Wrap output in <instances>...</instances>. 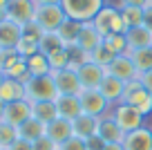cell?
<instances>
[{"label": "cell", "instance_id": "obj_41", "mask_svg": "<svg viewBox=\"0 0 152 150\" xmlns=\"http://www.w3.org/2000/svg\"><path fill=\"white\" fill-rule=\"evenodd\" d=\"M121 5H130V7H141V9H145V7L150 5V0H121L119 7Z\"/></svg>", "mask_w": 152, "mask_h": 150}, {"label": "cell", "instance_id": "obj_13", "mask_svg": "<svg viewBox=\"0 0 152 150\" xmlns=\"http://www.w3.org/2000/svg\"><path fill=\"white\" fill-rule=\"evenodd\" d=\"M125 150H152V128L141 126L137 130L128 132L123 139Z\"/></svg>", "mask_w": 152, "mask_h": 150}, {"label": "cell", "instance_id": "obj_8", "mask_svg": "<svg viewBox=\"0 0 152 150\" xmlns=\"http://www.w3.org/2000/svg\"><path fill=\"white\" fill-rule=\"evenodd\" d=\"M105 72H107L110 76H116V79H121L123 83H130V81H137L139 76V70L137 65H134V61L130 58V54H119V56L114 58L112 63H110L107 67H105Z\"/></svg>", "mask_w": 152, "mask_h": 150}, {"label": "cell", "instance_id": "obj_1", "mask_svg": "<svg viewBox=\"0 0 152 150\" xmlns=\"http://www.w3.org/2000/svg\"><path fill=\"white\" fill-rule=\"evenodd\" d=\"M61 7L69 20L92 23L96 14L105 7V0H61Z\"/></svg>", "mask_w": 152, "mask_h": 150}, {"label": "cell", "instance_id": "obj_39", "mask_svg": "<svg viewBox=\"0 0 152 150\" xmlns=\"http://www.w3.org/2000/svg\"><path fill=\"white\" fill-rule=\"evenodd\" d=\"M139 81H141V85L148 90V92L152 94V70H148V72H143L141 76H139Z\"/></svg>", "mask_w": 152, "mask_h": 150}, {"label": "cell", "instance_id": "obj_38", "mask_svg": "<svg viewBox=\"0 0 152 150\" xmlns=\"http://www.w3.org/2000/svg\"><path fill=\"white\" fill-rule=\"evenodd\" d=\"M103 148H105V141L101 139L99 135H94V137L87 139V150H103Z\"/></svg>", "mask_w": 152, "mask_h": 150}, {"label": "cell", "instance_id": "obj_34", "mask_svg": "<svg viewBox=\"0 0 152 150\" xmlns=\"http://www.w3.org/2000/svg\"><path fill=\"white\" fill-rule=\"evenodd\" d=\"M20 58H23V56H20L16 49H2V54H0V72H2V74L9 72Z\"/></svg>", "mask_w": 152, "mask_h": 150}, {"label": "cell", "instance_id": "obj_29", "mask_svg": "<svg viewBox=\"0 0 152 150\" xmlns=\"http://www.w3.org/2000/svg\"><path fill=\"white\" fill-rule=\"evenodd\" d=\"M130 58L134 61V65H137L139 74H143V72L152 70V47H143V49H132V52H128Z\"/></svg>", "mask_w": 152, "mask_h": 150}, {"label": "cell", "instance_id": "obj_15", "mask_svg": "<svg viewBox=\"0 0 152 150\" xmlns=\"http://www.w3.org/2000/svg\"><path fill=\"white\" fill-rule=\"evenodd\" d=\"M101 43H103V36H101L99 29L94 27V23H81V32H78V40H76V45L81 47L83 52L92 54Z\"/></svg>", "mask_w": 152, "mask_h": 150}, {"label": "cell", "instance_id": "obj_4", "mask_svg": "<svg viewBox=\"0 0 152 150\" xmlns=\"http://www.w3.org/2000/svg\"><path fill=\"white\" fill-rule=\"evenodd\" d=\"M123 103H130L132 108H137L141 112V117H150L152 114V94L141 85V81H130L125 83V94H123Z\"/></svg>", "mask_w": 152, "mask_h": 150}, {"label": "cell", "instance_id": "obj_35", "mask_svg": "<svg viewBox=\"0 0 152 150\" xmlns=\"http://www.w3.org/2000/svg\"><path fill=\"white\" fill-rule=\"evenodd\" d=\"M49 58V65H52V72L54 70H65L67 65H69V56H67V49H61V52L52 54Z\"/></svg>", "mask_w": 152, "mask_h": 150}, {"label": "cell", "instance_id": "obj_25", "mask_svg": "<svg viewBox=\"0 0 152 150\" xmlns=\"http://www.w3.org/2000/svg\"><path fill=\"white\" fill-rule=\"evenodd\" d=\"M61 49H67V45L63 43V38L58 36V32H45L43 38H40V52L45 56H52V54L61 52Z\"/></svg>", "mask_w": 152, "mask_h": 150}, {"label": "cell", "instance_id": "obj_5", "mask_svg": "<svg viewBox=\"0 0 152 150\" xmlns=\"http://www.w3.org/2000/svg\"><path fill=\"white\" fill-rule=\"evenodd\" d=\"M78 101H81L83 114H90V117H96V119L107 117L110 110H112V103H110L99 90H83V92L78 94Z\"/></svg>", "mask_w": 152, "mask_h": 150}, {"label": "cell", "instance_id": "obj_43", "mask_svg": "<svg viewBox=\"0 0 152 150\" xmlns=\"http://www.w3.org/2000/svg\"><path fill=\"white\" fill-rule=\"evenodd\" d=\"M36 7H43V5H61V0H34Z\"/></svg>", "mask_w": 152, "mask_h": 150}, {"label": "cell", "instance_id": "obj_42", "mask_svg": "<svg viewBox=\"0 0 152 150\" xmlns=\"http://www.w3.org/2000/svg\"><path fill=\"white\" fill-rule=\"evenodd\" d=\"M143 25H145V27L152 32V5L145 7V20H143Z\"/></svg>", "mask_w": 152, "mask_h": 150}, {"label": "cell", "instance_id": "obj_44", "mask_svg": "<svg viewBox=\"0 0 152 150\" xmlns=\"http://www.w3.org/2000/svg\"><path fill=\"white\" fill-rule=\"evenodd\" d=\"M103 150H125V148H123V143H105Z\"/></svg>", "mask_w": 152, "mask_h": 150}, {"label": "cell", "instance_id": "obj_17", "mask_svg": "<svg viewBox=\"0 0 152 150\" xmlns=\"http://www.w3.org/2000/svg\"><path fill=\"white\" fill-rule=\"evenodd\" d=\"M45 135L54 141L56 146L65 143L69 137H74V130H72V121L69 119H63V117H56L54 121L47 123V132Z\"/></svg>", "mask_w": 152, "mask_h": 150}, {"label": "cell", "instance_id": "obj_33", "mask_svg": "<svg viewBox=\"0 0 152 150\" xmlns=\"http://www.w3.org/2000/svg\"><path fill=\"white\" fill-rule=\"evenodd\" d=\"M103 43L112 49L114 54H125L128 52V40H125V34H110L103 38Z\"/></svg>", "mask_w": 152, "mask_h": 150}, {"label": "cell", "instance_id": "obj_45", "mask_svg": "<svg viewBox=\"0 0 152 150\" xmlns=\"http://www.w3.org/2000/svg\"><path fill=\"white\" fill-rule=\"evenodd\" d=\"M5 105H7V103L2 101V99H0V119H2V112H5Z\"/></svg>", "mask_w": 152, "mask_h": 150}, {"label": "cell", "instance_id": "obj_20", "mask_svg": "<svg viewBox=\"0 0 152 150\" xmlns=\"http://www.w3.org/2000/svg\"><path fill=\"white\" fill-rule=\"evenodd\" d=\"M99 137L105 141V143H123L125 132L121 130V128L116 126V121L107 114V117H103L99 121Z\"/></svg>", "mask_w": 152, "mask_h": 150}, {"label": "cell", "instance_id": "obj_3", "mask_svg": "<svg viewBox=\"0 0 152 150\" xmlns=\"http://www.w3.org/2000/svg\"><path fill=\"white\" fill-rule=\"evenodd\" d=\"M94 27L99 29L101 36H110V34H128V25L123 23V16H121L119 7L105 5L103 9L96 14V18L92 20Z\"/></svg>", "mask_w": 152, "mask_h": 150}, {"label": "cell", "instance_id": "obj_40", "mask_svg": "<svg viewBox=\"0 0 152 150\" xmlns=\"http://www.w3.org/2000/svg\"><path fill=\"white\" fill-rule=\"evenodd\" d=\"M9 150H34V143H31V141H27V139H16L14 146H11Z\"/></svg>", "mask_w": 152, "mask_h": 150}, {"label": "cell", "instance_id": "obj_26", "mask_svg": "<svg viewBox=\"0 0 152 150\" xmlns=\"http://www.w3.org/2000/svg\"><path fill=\"white\" fill-rule=\"evenodd\" d=\"M27 67H29V76H45L52 74V65H49V58L43 52L34 54L27 58Z\"/></svg>", "mask_w": 152, "mask_h": 150}, {"label": "cell", "instance_id": "obj_37", "mask_svg": "<svg viewBox=\"0 0 152 150\" xmlns=\"http://www.w3.org/2000/svg\"><path fill=\"white\" fill-rule=\"evenodd\" d=\"M56 148H58V146L54 143V141L49 139L47 135H45V137H40V139H36V141H34V150H56Z\"/></svg>", "mask_w": 152, "mask_h": 150}, {"label": "cell", "instance_id": "obj_16", "mask_svg": "<svg viewBox=\"0 0 152 150\" xmlns=\"http://www.w3.org/2000/svg\"><path fill=\"white\" fill-rule=\"evenodd\" d=\"M99 92L103 94L105 99H107L112 105H116V103H121L123 101V94H125V83L121 79H116V76H110V74H105V79H103V83L99 85Z\"/></svg>", "mask_w": 152, "mask_h": 150}, {"label": "cell", "instance_id": "obj_36", "mask_svg": "<svg viewBox=\"0 0 152 150\" xmlns=\"http://www.w3.org/2000/svg\"><path fill=\"white\" fill-rule=\"evenodd\" d=\"M61 150H87V141L85 139H78V137H69L65 143L58 146Z\"/></svg>", "mask_w": 152, "mask_h": 150}, {"label": "cell", "instance_id": "obj_48", "mask_svg": "<svg viewBox=\"0 0 152 150\" xmlns=\"http://www.w3.org/2000/svg\"><path fill=\"white\" fill-rule=\"evenodd\" d=\"M0 54H2V49H0Z\"/></svg>", "mask_w": 152, "mask_h": 150}, {"label": "cell", "instance_id": "obj_24", "mask_svg": "<svg viewBox=\"0 0 152 150\" xmlns=\"http://www.w3.org/2000/svg\"><path fill=\"white\" fill-rule=\"evenodd\" d=\"M31 117L38 119L43 123H49L58 117L56 110V101H38V103H31Z\"/></svg>", "mask_w": 152, "mask_h": 150}, {"label": "cell", "instance_id": "obj_9", "mask_svg": "<svg viewBox=\"0 0 152 150\" xmlns=\"http://www.w3.org/2000/svg\"><path fill=\"white\" fill-rule=\"evenodd\" d=\"M36 2L34 0H11L9 7H7V18L14 20V23H18L20 27H25V25L34 23V18H36Z\"/></svg>", "mask_w": 152, "mask_h": 150}, {"label": "cell", "instance_id": "obj_19", "mask_svg": "<svg viewBox=\"0 0 152 150\" xmlns=\"http://www.w3.org/2000/svg\"><path fill=\"white\" fill-rule=\"evenodd\" d=\"M99 121L101 119L96 117H90V114H81V117H76L72 121V130H74V137L78 139H90V137L99 135Z\"/></svg>", "mask_w": 152, "mask_h": 150}, {"label": "cell", "instance_id": "obj_11", "mask_svg": "<svg viewBox=\"0 0 152 150\" xmlns=\"http://www.w3.org/2000/svg\"><path fill=\"white\" fill-rule=\"evenodd\" d=\"M29 117H31V101H29V99H23V101L7 103L0 121H5V123H9V126H16V128H18L20 123H25Z\"/></svg>", "mask_w": 152, "mask_h": 150}, {"label": "cell", "instance_id": "obj_46", "mask_svg": "<svg viewBox=\"0 0 152 150\" xmlns=\"http://www.w3.org/2000/svg\"><path fill=\"white\" fill-rule=\"evenodd\" d=\"M2 81H5V74H2V72H0V85H2Z\"/></svg>", "mask_w": 152, "mask_h": 150}, {"label": "cell", "instance_id": "obj_12", "mask_svg": "<svg viewBox=\"0 0 152 150\" xmlns=\"http://www.w3.org/2000/svg\"><path fill=\"white\" fill-rule=\"evenodd\" d=\"M76 74H78V81H81L83 90H99V85L103 83V79H105L107 72H105V67L87 61L85 65H81L76 70Z\"/></svg>", "mask_w": 152, "mask_h": 150}, {"label": "cell", "instance_id": "obj_30", "mask_svg": "<svg viewBox=\"0 0 152 150\" xmlns=\"http://www.w3.org/2000/svg\"><path fill=\"white\" fill-rule=\"evenodd\" d=\"M116 56H119V54H114L112 49L105 45V43H101V45L96 47L94 52L90 54V61H92V63H96V65H101V67H107Z\"/></svg>", "mask_w": 152, "mask_h": 150}, {"label": "cell", "instance_id": "obj_10", "mask_svg": "<svg viewBox=\"0 0 152 150\" xmlns=\"http://www.w3.org/2000/svg\"><path fill=\"white\" fill-rule=\"evenodd\" d=\"M54 81H56V88H58V94H72V96H78L83 92V85L78 81V74L69 67L65 70H54L52 72Z\"/></svg>", "mask_w": 152, "mask_h": 150}, {"label": "cell", "instance_id": "obj_28", "mask_svg": "<svg viewBox=\"0 0 152 150\" xmlns=\"http://www.w3.org/2000/svg\"><path fill=\"white\" fill-rule=\"evenodd\" d=\"M58 36L63 38V43H65L67 47L76 45V40H78V32H81V23H76V20H69L67 18L65 23L61 25V27L56 29Z\"/></svg>", "mask_w": 152, "mask_h": 150}, {"label": "cell", "instance_id": "obj_27", "mask_svg": "<svg viewBox=\"0 0 152 150\" xmlns=\"http://www.w3.org/2000/svg\"><path fill=\"white\" fill-rule=\"evenodd\" d=\"M121 16H123V23L128 25V29L132 27H141L143 20H145V9L141 7H130V5H121L119 7Z\"/></svg>", "mask_w": 152, "mask_h": 150}, {"label": "cell", "instance_id": "obj_50", "mask_svg": "<svg viewBox=\"0 0 152 150\" xmlns=\"http://www.w3.org/2000/svg\"><path fill=\"white\" fill-rule=\"evenodd\" d=\"M56 150H61V148H56Z\"/></svg>", "mask_w": 152, "mask_h": 150}, {"label": "cell", "instance_id": "obj_18", "mask_svg": "<svg viewBox=\"0 0 152 150\" xmlns=\"http://www.w3.org/2000/svg\"><path fill=\"white\" fill-rule=\"evenodd\" d=\"M56 110H58V117L69 119V121H74L76 117H81V114H83V108H81L78 96H72V94H58Z\"/></svg>", "mask_w": 152, "mask_h": 150}, {"label": "cell", "instance_id": "obj_32", "mask_svg": "<svg viewBox=\"0 0 152 150\" xmlns=\"http://www.w3.org/2000/svg\"><path fill=\"white\" fill-rule=\"evenodd\" d=\"M16 139H20L18 137V128L9 126V123H5V121H0V148H11Z\"/></svg>", "mask_w": 152, "mask_h": 150}, {"label": "cell", "instance_id": "obj_22", "mask_svg": "<svg viewBox=\"0 0 152 150\" xmlns=\"http://www.w3.org/2000/svg\"><path fill=\"white\" fill-rule=\"evenodd\" d=\"M125 40H128V52H132V49H143V47H152V32L145 25L132 27L125 34Z\"/></svg>", "mask_w": 152, "mask_h": 150}, {"label": "cell", "instance_id": "obj_2", "mask_svg": "<svg viewBox=\"0 0 152 150\" xmlns=\"http://www.w3.org/2000/svg\"><path fill=\"white\" fill-rule=\"evenodd\" d=\"M25 92H27V99L31 103H38V101H56L58 99V88H56V81H54L52 74L29 76L25 81Z\"/></svg>", "mask_w": 152, "mask_h": 150}, {"label": "cell", "instance_id": "obj_23", "mask_svg": "<svg viewBox=\"0 0 152 150\" xmlns=\"http://www.w3.org/2000/svg\"><path fill=\"white\" fill-rule=\"evenodd\" d=\"M45 132H47V123L38 121V119H34V117H29L25 123L18 126V137L20 139L31 141V143L36 139H40V137H45Z\"/></svg>", "mask_w": 152, "mask_h": 150}, {"label": "cell", "instance_id": "obj_14", "mask_svg": "<svg viewBox=\"0 0 152 150\" xmlns=\"http://www.w3.org/2000/svg\"><path fill=\"white\" fill-rule=\"evenodd\" d=\"M23 38V27L9 18L0 20V49H16L18 40Z\"/></svg>", "mask_w": 152, "mask_h": 150}, {"label": "cell", "instance_id": "obj_47", "mask_svg": "<svg viewBox=\"0 0 152 150\" xmlns=\"http://www.w3.org/2000/svg\"><path fill=\"white\" fill-rule=\"evenodd\" d=\"M0 150H9V148H0Z\"/></svg>", "mask_w": 152, "mask_h": 150}, {"label": "cell", "instance_id": "obj_21", "mask_svg": "<svg viewBox=\"0 0 152 150\" xmlns=\"http://www.w3.org/2000/svg\"><path fill=\"white\" fill-rule=\"evenodd\" d=\"M0 99L5 101V103H14V101H23L27 99V92H25V83L18 79H7L2 81L0 85Z\"/></svg>", "mask_w": 152, "mask_h": 150}, {"label": "cell", "instance_id": "obj_7", "mask_svg": "<svg viewBox=\"0 0 152 150\" xmlns=\"http://www.w3.org/2000/svg\"><path fill=\"white\" fill-rule=\"evenodd\" d=\"M36 25L43 32H56L58 27H61L63 23L67 20L65 11H63L61 5H43L36 9Z\"/></svg>", "mask_w": 152, "mask_h": 150}, {"label": "cell", "instance_id": "obj_31", "mask_svg": "<svg viewBox=\"0 0 152 150\" xmlns=\"http://www.w3.org/2000/svg\"><path fill=\"white\" fill-rule=\"evenodd\" d=\"M67 56H69V65H67V67H69V70H74V72L78 70L81 65H85V63L90 61V54H87V52H83V49H81L78 45L67 47Z\"/></svg>", "mask_w": 152, "mask_h": 150}, {"label": "cell", "instance_id": "obj_49", "mask_svg": "<svg viewBox=\"0 0 152 150\" xmlns=\"http://www.w3.org/2000/svg\"><path fill=\"white\" fill-rule=\"evenodd\" d=\"M150 5H152V0H150Z\"/></svg>", "mask_w": 152, "mask_h": 150}, {"label": "cell", "instance_id": "obj_6", "mask_svg": "<svg viewBox=\"0 0 152 150\" xmlns=\"http://www.w3.org/2000/svg\"><path fill=\"white\" fill-rule=\"evenodd\" d=\"M110 117L116 121V126H119L121 130L125 132V135L143 126L141 112H139L137 108H132L130 103H123V101H121V103H116V105H112V110H110Z\"/></svg>", "mask_w": 152, "mask_h": 150}]
</instances>
